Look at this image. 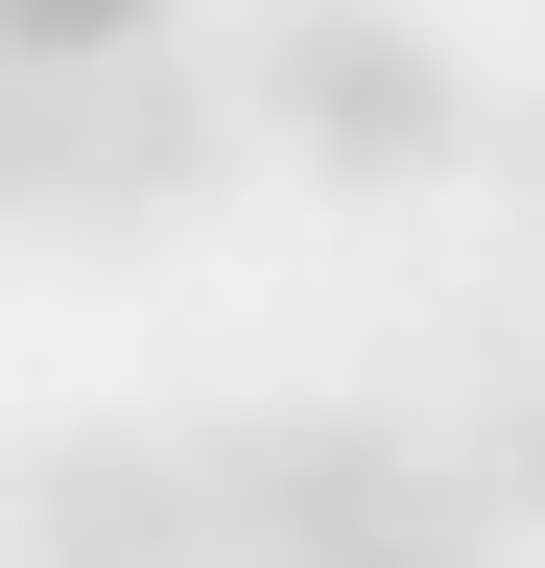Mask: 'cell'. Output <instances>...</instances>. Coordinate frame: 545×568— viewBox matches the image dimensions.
<instances>
[{"label":"cell","instance_id":"5b68a950","mask_svg":"<svg viewBox=\"0 0 545 568\" xmlns=\"http://www.w3.org/2000/svg\"><path fill=\"white\" fill-rule=\"evenodd\" d=\"M522 213H545V119H522Z\"/></svg>","mask_w":545,"mask_h":568},{"label":"cell","instance_id":"277c9868","mask_svg":"<svg viewBox=\"0 0 545 568\" xmlns=\"http://www.w3.org/2000/svg\"><path fill=\"white\" fill-rule=\"evenodd\" d=\"M403 568H498V545H403Z\"/></svg>","mask_w":545,"mask_h":568},{"label":"cell","instance_id":"7a4b0ae2","mask_svg":"<svg viewBox=\"0 0 545 568\" xmlns=\"http://www.w3.org/2000/svg\"><path fill=\"white\" fill-rule=\"evenodd\" d=\"M0 545L24 568H214V497H190V450H143V426H48V450L0 474Z\"/></svg>","mask_w":545,"mask_h":568},{"label":"cell","instance_id":"8992f818","mask_svg":"<svg viewBox=\"0 0 545 568\" xmlns=\"http://www.w3.org/2000/svg\"><path fill=\"white\" fill-rule=\"evenodd\" d=\"M522 474H545V450H522Z\"/></svg>","mask_w":545,"mask_h":568},{"label":"cell","instance_id":"6da1fadb","mask_svg":"<svg viewBox=\"0 0 545 568\" xmlns=\"http://www.w3.org/2000/svg\"><path fill=\"white\" fill-rule=\"evenodd\" d=\"M0 190L95 213V237H166L214 190V71L190 48H72V71H0Z\"/></svg>","mask_w":545,"mask_h":568},{"label":"cell","instance_id":"3957f363","mask_svg":"<svg viewBox=\"0 0 545 568\" xmlns=\"http://www.w3.org/2000/svg\"><path fill=\"white\" fill-rule=\"evenodd\" d=\"M261 119L332 142V166H451V142H474V71L427 24H285V48H261Z\"/></svg>","mask_w":545,"mask_h":568}]
</instances>
